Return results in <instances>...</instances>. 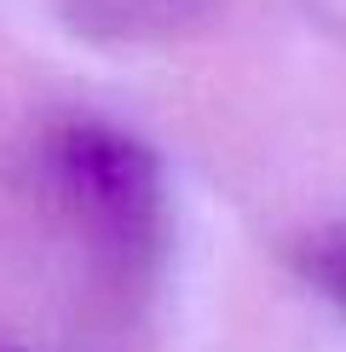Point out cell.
<instances>
[{
  "instance_id": "cell-1",
  "label": "cell",
  "mask_w": 346,
  "mask_h": 352,
  "mask_svg": "<svg viewBox=\"0 0 346 352\" xmlns=\"http://www.w3.org/2000/svg\"><path fill=\"white\" fill-rule=\"evenodd\" d=\"M52 173L81 226L133 266L162 243V168L139 139L76 122L52 139Z\"/></svg>"
},
{
  "instance_id": "cell-2",
  "label": "cell",
  "mask_w": 346,
  "mask_h": 352,
  "mask_svg": "<svg viewBox=\"0 0 346 352\" xmlns=\"http://www.w3.org/2000/svg\"><path fill=\"white\" fill-rule=\"evenodd\" d=\"M288 266L300 283H312L329 306L346 312V226H312L288 243Z\"/></svg>"
}]
</instances>
